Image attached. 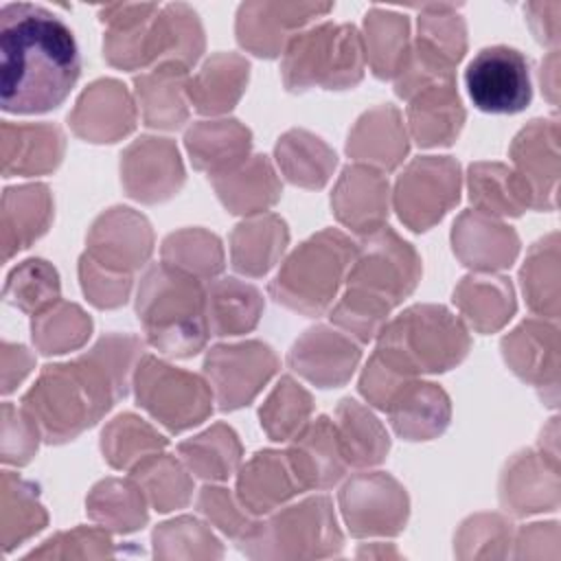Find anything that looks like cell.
Instances as JSON below:
<instances>
[{"label": "cell", "mask_w": 561, "mask_h": 561, "mask_svg": "<svg viewBox=\"0 0 561 561\" xmlns=\"http://www.w3.org/2000/svg\"><path fill=\"white\" fill-rule=\"evenodd\" d=\"M81 57L68 24L53 11L9 2L0 9V96L11 114L48 112L68 96Z\"/></svg>", "instance_id": "obj_1"}, {"label": "cell", "mask_w": 561, "mask_h": 561, "mask_svg": "<svg viewBox=\"0 0 561 561\" xmlns=\"http://www.w3.org/2000/svg\"><path fill=\"white\" fill-rule=\"evenodd\" d=\"M419 276L416 254L388 228H377L362 245L348 278V294L333 318L366 342L392 305L412 291Z\"/></svg>", "instance_id": "obj_2"}, {"label": "cell", "mask_w": 561, "mask_h": 561, "mask_svg": "<svg viewBox=\"0 0 561 561\" xmlns=\"http://www.w3.org/2000/svg\"><path fill=\"white\" fill-rule=\"evenodd\" d=\"M138 318L149 342L169 355L197 353L208 335L206 291L169 263L151 267L138 291Z\"/></svg>", "instance_id": "obj_3"}, {"label": "cell", "mask_w": 561, "mask_h": 561, "mask_svg": "<svg viewBox=\"0 0 561 561\" xmlns=\"http://www.w3.org/2000/svg\"><path fill=\"white\" fill-rule=\"evenodd\" d=\"M469 348L462 324L443 307H414L381 329L377 357L392 370H447Z\"/></svg>", "instance_id": "obj_4"}, {"label": "cell", "mask_w": 561, "mask_h": 561, "mask_svg": "<svg viewBox=\"0 0 561 561\" xmlns=\"http://www.w3.org/2000/svg\"><path fill=\"white\" fill-rule=\"evenodd\" d=\"M285 83L289 90H305L313 83L346 88L362 77V44L353 26L322 24L296 35L285 53Z\"/></svg>", "instance_id": "obj_5"}, {"label": "cell", "mask_w": 561, "mask_h": 561, "mask_svg": "<svg viewBox=\"0 0 561 561\" xmlns=\"http://www.w3.org/2000/svg\"><path fill=\"white\" fill-rule=\"evenodd\" d=\"M353 254L355 248L344 234L333 230L320 232L294 252V256L272 283V294L278 302H285L291 309L318 313L322 307L313 278H318L322 291L333 300L342 270L348 261H353Z\"/></svg>", "instance_id": "obj_6"}, {"label": "cell", "mask_w": 561, "mask_h": 561, "mask_svg": "<svg viewBox=\"0 0 561 561\" xmlns=\"http://www.w3.org/2000/svg\"><path fill=\"white\" fill-rule=\"evenodd\" d=\"M469 99L480 112L515 114L533 99L528 59L511 46L482 48L465 70Z\"/></svg>", "instance_id": "obj_7"}, {"label": "cell", "mask_w": 561, "mask_h": 561, "mask_svg": "<svg viewBox=\"0 0 561 561\" xmlns=\"http://www.w3.org/2000/svg\"><path fill=\"white\" fill-rule=\"evenodd\" d=\"M289 467L296 473L302 489H327L335 484L344 473V456L337 443L335 425L322 416L300 436L289 449Z\"/></svg>", "instance_id": "obj_8"}, {"label": "cell", "mask_w": 561, "mask_h": 561, "mask_svg": "<svg viewBox=\"0 0 561 561\" xmlns=\"http://www.w3.org/2000/svg\"><path fill=\"white\" fill-rule=\"evenodd\" d=\"M524 129L515 145V162L519 167V180L530 193V202L537 208L552 206L554 182H557V125H543V121H533Z\"/></svg>", "instance_id": "obj_9"}, {"label": "cell", "mask_w": 561, "mask_h": 561, "mask_svg": "<svg viewBox=\"0 0 561 561\" xmlns=\"http://www.w3.org/2000/svg\"><path fill=\"white\" fill-rule=\"evenodd\" d=\"M447 403L449 401L445 392L434 383H403L390 399L388 410L392 425L401 436H408L410 440H421L427 438L423 421L430 436L443 432L449 419Z\"/></svg>", "instance_id": "obj_10"}, {"label": "cell", "mask_w": 561, "mask_h": 561, "mask_svg": "<svg viewBox=\"0 0 561 561\" xmlns=\"http://www.w3.org/2000/svg\"><path fill=\"white\" fill-rule=\"evenodd\" d=\"M261 311L259 291L250 285H241L234 278L215 283L206 294L208 329L215 335L241 333L254 327Z\"/></svg>", "instance_id": "obj_11"}, {"label": "cell", "mask_w": 561, "mask_h": 561, "mask_svg": "<svg viewBox=\"0 0 561 561\" xmlns=\"http://www.w3.org/2000/svg\"><path fill=\"white\" fill-rule=\"evenodd\" d=\"M337 414L342 423L335 432L344 460L357 467L379 462L388 451V436L381 425L351 399L342 401Z\"/></svg>", "instance_id": "obj_12"}, {"label": "cell", "mask_w": 561, "mask_h": 561, "mask_svg": "<svg viewBox=\"0 0 561 561\" xmlns=\"http://www.w3.org/2000/svg\"><path fill=\"white\" fill-rule=\"evenodd\" d=\"M430 90L425 94H419V101L410 107L412 118V131L419 145H438L443 142V136L438 131L436 121H443L445 127L458 134V127L462 123V107L458 103V94H454V85H427Z\"/></svg>", "instance_id": "obj_13"}, {"label": "cell", "mask_w": 561, "mask_h": 561, "mask_svg": "<svg viewBox=\"0 0 561 561\" xmlns=\"http://www.w3.org/2000/svg\"><path fill=\"white\" fill-rule=\"evenodd\" d=\"M274 397L283 403L278 405L272 397L267 401V405L261 410V419L265 421V427L267 432L272 434L274 440H283L287 438L289 434H294L300 425L294 421V416H298L300 421L309 414L311 410V399L309 394L298 388L291 379H283L278 383V388L274 390Z\"/></svg>", "instance_id": "obj_14"}, {"label": "cell", "mask_w": 561, "mask_h": 561, "mask_svg": "<svg viewBox=\"0 0 561 561\" xmlns=\"http://www.w3.org/2000/svg\"><path fill=\"white\" fill-rule=\"evenodd\" d=\"M528 327L535 351L506 355V362H511L513 370L528 381H543L546 370L557 377V329L535 322H528Z\"/></svg>", "instance_id": "obj_15"}, {"label": "cell", "mask_w": 561, "mask_h": 561, "mask_svg": "<svg viewBox=\"0 0 561 561\" xmlns=\"http://www.w3.org/2000/svg\"><path fill=\"white\" fill-rule=\"evenodd\" d=\"M460 289L467 291V294H471V296H478V294H480L482 298H489V294H491V298H495V296H500V294L511 291V287L504 283V278H491V283H489V278H467V283H462ZM458 302L462 305V309L469 313V318L473 320V324H476L480 331H489V329L500 327L497 318H495L493 311L489 309V300L478 302V300H473V298H458ZM491 305L502 307V309H508V311L515 309L513 296H504V298L491 300Z\"/></svg>", "instance_id": "obj_16"}]
</instances>
